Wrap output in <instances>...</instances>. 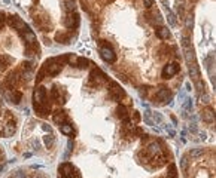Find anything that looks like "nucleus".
I'll return each mask as SVG.
<instances>
[{
	"label": "nucleus",
	"mask_w": 216,
	"mask_h": 178,
	"mask_svg": "<svg viewBox=\"0 0 216 178\" xmlns=\"http://www.w3.org/2000/svg\"><path fill=\"white\" fill-rule=\"evenodd\" d=\"M109 88H110V89H109V94H110V97H112L115 101H119V100H122V98L125 97L124 89L121 88L116 82H110V83H109Z\"/></svg>",
	"instance_id": "1"
},
{
	"label": "nucleus",
	"mask_w": 216,
	"mask_h": 178,
	"mask_svg": "<svg viewBox=\"0 0 216 178\" xmlns=\"http://www.w3.org/2000/svg\"><path fill=\"white\" fill-rule=\"evenodd\" d=\"M100 56H102L103 61H106V62H115L116 61V54H115L114 49H112L109 45H104L102 49H100Z\"/></svg>",
	"instance_id": "2"
},
{
	"label": "nucleus",
	"mask_w": 216,
	"mask_h": 178,
	"mask_svg": "<svg viewBox=\"0 0 216 178\" xmlns=\"http://www.w3.org/2000/svg\"><path fill=\"white\" fill-rule=\"evenodd\" d=\"M33 104H46V89L43 86H39V88L34 89Z\"/></svg>",
	"instance_id": "3"
},
{
	"label": "nucleus",
	"mask_w": 216,
	"mask_h": 178,
	"mask_svg": "<svg viewBox=\"0 0 216 178\" xmlns=\"http://www.w3.org/2000/svg\"><path fill=\"white\" fill-rule=\"evenodd\" d=\"M58 171H60V177H61V178H76L73 175V171H75L73 165H72V163H69V162L61 163Z\"/></svg>",
	"instance_id": "4"
},
{
	"label": "nucleus",
	"mask_w": 216,
	"mask_h": 178,
	"mask_svg": "<svg viewBox=\"0 0 216 178\" xmlns=\"http://www.w3.org/2000/svg\"><path fill=\"white\" fill-rule=\"evenodd\" d=\"M64 25L67 28H76L79 25V15L76 12H69L64 18Z\"/></svg>",
	"instance_id": "5"
},
{
	"label": "nucleus",
	"mask_w": 216,
	"mask_h": 178,
	"mask_svg": "<svg viewBox=\"0 0 216 178\" xmlns=\"http://www.w3.org/2000/svg\"><path fill=\"white\" fill-rule=\"evenodd\" d=\"M6 19H8V24H9L12 28H15V30H23L24 27H27L25 22L18 17V15H9Z\"/></svg>",
	"instance_id": "6"
},
{
	"label": "nucleus",
	"mask_w": 216,
	"mask_h": 178,
	"mask_svg": "<svg viewBox=\"0 0 216 178\" xmlns=\"http://www.w3.org/2000/svg\"><path fill=\"white\" fill-rule=\"evenodd\" d=\"M177 71H179V64H177V62L167 64V65L163 68V79H170V77H173V76H174Z\"/></svg>",
	"instance_id": "7"
},
{
	"label": "nucleus",
	"mask_w": 216,
	"mask_h": 178,
	"mask_svg": "<svg viewBox=\"0 0 216 178\" xmlns=\"http://www.w3.org/2000/svg\"><path fill=\"white\" fill-rule=\"evenodd\" d=\"M90 77H91L92 82H96V85L104 83V82L108 80V77L104 76V73H103L100 68H94V70L91 71V74H90Z\"/></svg>",
	"instance_id": "8"
},
{
	"label": "nucleus",
	"mask_w": 216,
	"mask_h": 178,
	"mask_svg": "<svg viewBox=\"0 0 216 178\" xmlns=\"http://www.w3.org/2000/svg\"><path fill=\"white\" fill-rule=\"evenodd\" d=\"M155 100L158 101V102H164V101H171V92H170V89H167V88H161L155 94Z\"/></svg>",
	"instance_id": "9"
},
{
	"label": "nucleus",
	"mask_w": 216,
	"mask_h": 178,
	"mask_svg": "<svg viewBox=\"0 0 216 178\" xmlns=\"http://www.w3.org/2000/svg\"><path fill=\"white\" fill-rule=\"evenodd\" d=\"M23 39L25 42V46H36L37 45V40H36V34L33 31H30L29 27H27V31L23 33Z\"/></svg>",
	"instance_id": "10"
},
{
	"label": "nucleus",
	"mask_w": 216,
	"mask_h": 178,
	"mask_svg": "<svg viewBox=\"0 0 216 178\" xmlns=\"http://www.w3.org/2000/svg\"><path fill=\"white\" fill-rule=\"evenodd\" d=\"M200 117H201L204 122L212 123L213 120H215V111H213V108H212V107H206L204 110H201Z\"/></svg>",
	"instance_id": "11"
},
{
	"label": "nucleus",
	"mask_w": 216,
	"mask_h": 178,
	"mask_svg": "<svg viewBox=\"0 0 216 178\" xmlns=\"http://www.w3.org/2000/svg\"><path fill=\"white\" fill-rule=\"evenodd\" d=\"M61 94H64V92H63L61 89L58 88V86H54V88H52V91H51V98L54 101H55V102H66V95H63L61 97Z\"/></svg>",
	"instance_id": "12"
},
{
	"label": "nucleus",
	"mask_w": 216,
	"mask_h": 178,
	"mask_svg": "<svg viewBox=\"0 0 216 178\" xmlns=\"http://www.w3.org/2000/svg\"><path fill=\"white\" fill-rule=\"evenodd\" d=\"M33 107H34V111H36L40 117L48 116V114H49V111H51L48 104H33Z\"/></svg>",
	"instance_id": "13"
},
{
	"label": "nucleus",
	"mask_w": 216,
	"mask_h": 178,
	"mask_svg": "<svg viewBox=\"0 0 216 178\" xmlns=\"http://www.w3.org/2000/svg\"><path fill=\"white\" fill-rule=\"evenodd\" d=\"M52 119H54V122L57 123V125H63V123H66V120H67V114L63 110H57V111H54Z\"/></svg>",
	"instance_id": "14"
},
{
	"label": "nucleus",
	"mask_w": 216,
	"mask_h": 178,
	"mask_svg": "<svg viewBox=\"0 0 216 178\" xmlns=\"http://www.w3.org/2000/svg\"><path fill=\"white\" fill-rule=\"evenodd\" d=\"M145 151H146L151 157H155V156H158L159 153H161V149H159L158 143H151V144L148 145V149H146Z\"/></svg>",
	"instance_id": "15"
},
{
	"label": "nucleus",
	"mask_w": 216,
	"mask_h": 178,
	"mask_svg": "<svg viewBox=\"0 0 216 178\" xmlns=\"http://www.w3.org/2000/svg\"><path fill=\"white\" fill-rule=\"evenodd\" d=\"M189 76L197 82V80H200V68L198 65L195 64V62H192V64H189Z\"/></svg>",
	"instance_id": "16"
},
{
	"label": "nucleus",
	"mask_w": 216,
	"mask_h": 178,
	"mask_svg": "<svg viewBox=\"0 0 216 178\" xmlns=\"http://www.w3.org/2000/svg\"><path fill=\"white\" fill-rule=\"evenodd\" d=\"M157 36H158L159 39H163V40H167V39H170V30L169 28H165V27H159L158 30H157Z\"/></svg>",
	"instance_id": "17"
},
{
	"label": "nucleus",
	"mask_w": 216,
	"mask_h": 178,
	"mask_svg": "<svg viewBox=\"0 0 216 178\" xmlns=\"http://www.w3.org/2000/svg\"><path fill=\"white\" fill-rule=\"evenodd\" d=\"M15 129H17V126H15V120H9V122H8V125H6L5 131H3L5 137H11L12 134L15 132Z\"/></svg>",
	"instance_id": "18"
},
{
	"label": "nucleus",
	"mask_w": 216,
	"mask_h": 178,
	"mask_svg": "<svg viewBox=\"0 0 216 178\" xmlns=\"http://www.w3.org/2000/svg\"><path fill=\"white\" fill-rule=\"evenodd\" d=\"M55 40L61 42L63 45H67L70 43V36H69V33H57L55 34Z\"/></svg>",
	"instance_id": "19"
},
{
	"label": "nucleus",
	"mask_w": 216,
	"mask_h": 178,
	"mask_svg": "<svg viewBox=\"0 0 216 178\" xmlns=\"http://www.w3.org/2000/svg\"><path fill=\"white\" fill-rule=\"evenodd\" d=\"M185 60H186L188 64H192V62H195V54H194L192 48L185 49Z\"/></svg>",
	"instance_id": "20"
},
{
	"label": "nucleus",
	"mask_w": 216,
	"mask_h": 178,
	"mask_svg": "<svg viewBox=\"0 0 216 178\" xmlns=\"http://www.w3.org/2000/svg\"><path fill=\"white\" fill-rule=\"evenodd\" d=\"M116 116L119 117L121 120H124V119H127L128 117V113H127V108H125L122 104H119L118 106V108H116Z\"/></svg>",
	"instance_id": "21"
},
{
	"label": "nucleus",
	"mask_w": 216,
	"mask_h": 178,
	"mask_svg": "<svg viewBox=\"0 0 216 178\" xmlns=\"http://www.w3.org/2000/svg\"><path fill=\"white\" fill-rule=\"evenodd\" d=\"M75 9H76V2L75 0H66L64 2V11L67 12H75Z\"/></svg>",
	"instance_id": "22"
},
{
	"label": "nucleus",
	"mask_w": 216,
	"mask_h": 178,
	"mask_svg": "<svg viewBox=\"0 0 216 178\" xmlns=\"http://www.w3.org/2000/svg\"><path fill=\"white\" fill-rule=\"evenodd\" d=\"M152 111H149V110H146L145 113H143V122L146 123V125H155V122H154V119H152Z\"/></svg>",
	"instance_id": "23"
},
{
	"label": "nucleus",
	"mask_w": 216,
	"mask_h": 178,
	"mask_svg": "<svg viewBox=\"0 0 216 178\" xmlns=\"http://www.w3.org/2000/svg\"><path fill=\"white\" fill-rule=\"evenodd\" d=\"M165 11H167V21H169V24H170L171 27H174V25H176V15H174L169 8H165Z\"/></svg>",
	"instance_id": "24"
},
{
	"label": "nucleus",
	"mask_w": 216,
	"mask_h": 178,
	"mask_svg": "<svg viewBox=\"0 0 216 178\" xmlns=\"http://www.w3.org/2000/svg\"><path fill=\"white\" fill-rule=\"evenodd\" d=\"M88 64H90V61L86 58H76V61H75V65L79 67V68H86Z\"/></svg>",
	"instance_id": "25"
},
{
	"label": "nucleus",
	"mask_w": 216,
	"mask_h": 178,
	"mask_svg": "<svg viewBox=\"0 0 216 178\" xmlns=\"http://www.w3.org/2000/svg\"><path fill=\"white\" fill-rule=\"evenodd\" d=\"M43 141H45V145H46V147H48V149H51L52 145H54V143H55V137H54L52 134H49V135H45Z\"/></svg>",
	"instance_id": "26"
},
{
	"label": "nucleus",
	"mask_w": 216,
	"mask_h": 178,
	"mask_svg": "<svg viewBox=\"0 0 216 178\" xmlns=\"http://www.w3.org/2000/svg\"><path fill=\"white\" fill-rule=\"evenodd\" d=\"M60 131H61L64 135H72V134H73V128H72V125H67V123H63L61 128H60Z\"/></svg>",
	"instance_id": "27"
},
{
	"label": "nucleus",
	"mask_w": 216,
	"mask_h": 178,
	"mask_svg": "<svg viewBox=\"0 0 216 178\" xmlns=\"http://www.w3.org/2000/svg\"><path fill=\"white\" fill-rule=\"evenodd\" d=\"M9 62H11V56H8V55H0V70H2L3 67L9 65Z\"/></svg>",
	"instance_id": "28"
},
{
	"label": "nucleus",
	"mask_w": 216,
	"mask_h": 178,
	"mask_svg": "<svg viewBox=\"0 0 216 178\" xmlns=\"http://www.w3.org/2000/svg\"><path fill=\"white\" fill-rule=\"evenodd\" d=\"M169 178H177V169L174 163H171L169 168Z\"/></svg>",
	"instance_id": "29"
},
{
	"label": "nucleus",
	"mask_w": 216,
	"mask_h": 178,
	"mask_svg": "<svg viewBox=\"0 0 216 178\" xmlns=\"http://www.w3.org/2000/svg\"><path fill=\"white\" fill-rule=\"evenodd\" d=\"M182 108H183V111L192 110V100H191V98H185V102H183Z\"/></svg>",
	"instance_id": "30"
},
{
	"label": "nucleus",
	"mask_w": 216,
	"mask_h": 178,
	"mask_svg": "<svg viewBox=\"0 0 216 178\" xmlns=\"http://www.w3.org/2000/svg\"><path fill=\"white\" fill-rule=\"evenodd\" d=\"M180 168H182L183 172L188 171V156H182V159H180Z\"/></svg>",
	"instance_id": "31"
},
{
	"label": "nucleus",
	"mask_w": 216,
	"mask_h": 178,
	"mask_svg": "<svg viewBox=\"0 0 216 178\" xmlns=\"http://www.w3.org/2000/svg\"><path fill=\"white\" fill-rule=\"evenodd\" d=\"M203 153H204L203 149H194V150L189 151V156H191V157H200Z\"/></svg>",
	"instance_id": "32"
},
{
	"label": "nucleus",
	"mask_w": 216,
	"mask_h": 178,
	"mask_svg": "<svg viewBox=\"0 0 216 178\" xmlns=\"http://www.w3.org/2000/svg\"><path fill=\"white\" fill-rule=\"evenodd\" d=\"M182 46H183V49H189L191 48V42H189L188 37H182Z\"/></svg>",
	"instance_id": "33"
},
{
	"label": "nucleus",
	"mask_w": 216,
	"mask_h": 178,
	"mask_svg": "<svg viewBox=\"0 0 216 178\" xmlns=\"http://www.w3.org/2000/svg\"><path fill=\"white\" fill-rule=\"evenodd\" d=\"M152 114H154V122H157V123H161V122H163V116H161V113L155 111V113H152Z\"/></svg>",
	"instance_id": "34"
},
{
	"label": "nucleus",
	"mask_w": 216,
	"mask_h": 178,
	"mask_svg": "<svg viewBox=\"0 0 216 178\" xmlns=\"http://www.w3.org/2000/svg\"><path fill=\"white\" fill-rule=\"evenodd\" d=\"M192 27H194V19H192V17H188L186 18V28H188V30H191Z\"/></svg>",
	"instance_id": "35"
},
{
	"label": "nucleus",
	"mask_w": 216,
	"mask_h": 178,
	"mask_svg": "<svg viewBox=\"0 0 216 178\" xmlns=\"http://www.w3.org/2000/svg\"><path fill=\"white\" fill-rule=\"evenodd\" d=\"M14 178H25V174L23 171H17V172L14 174Z\"/></svg>",
	"instance_id": "36"
},
{
	"label": "nucleus",
	"mask_w": 216,
	"mask_h": 178,
	"mask_svg": "<svg viewBox=\"0 0 216 178\" xmlns=\"http://www.w3.org/2000/svg\"><path fill=\"white\" fill-rule=\"evenodd\" d=\"M177 15H179L180 18L183 17V8L180 5H177Z\"/></svg>",
	"instance_id": "37"
},
{
	"label": "nucleus",
	"mask_w": 216,
	"mask_h": 178,
	"mask_svg": "<svg viewBox=\"0 0 216 178\" xmlns=\"http://www.w3.org/2000/svg\"><path fill=\"white\" fill-rule=\"evenodd\" d=\"M189 131L192 134H195L197 132V125H195V123H191V125H189Z\"/></svg>",
	"instance_id": "38"
},
{
	"label": "nucleus",
	"mask_w": 216,
	"mask_h": 178,
	"mask_svg": "<svg viewBox=\"0 0 216 178\" xmlns=\"http://www.w3.org/2000/svg\"><path fill=\"white\" fill-rule=\"evenodd\" d=\"M143 2H145V6H146V8H151V6L154 5V0H143Z\"/></svg>",
	"instance_id": "39"
},
{
	"label": "nucleus",
	"mask_w": 216,
	"mask_h": 178,
	"mask_svg": "<svg viewBox=\"0 0 216 178\" xmlns=\"http://www.w3.org/2000/svg\"><path fill=\"white\" fill-rule=\"evenodd\" d=\"M5 13H3V12H0V27H2V24H3V22H5Z\"/></svg>",
	"instance_id": "40"
},
{
	"label": "nucleus",
	"mask_w": 216,
	"mask_h": 178,
	"mask_svg": "<svg viewBox=\"0 0 216 178\" xmlns=\"http://www.w3.org/2000/svg\"><path fill=\"white\" fill-rule=\"evenodd\" d=\"M69 149H67V150H69V153H70V151H72V149H73V141H72V139H70V141H69Z\"/></svg>",
	"instance_id": "41"
},
{
	"label": "nucleus",
	"mask_w": 216,
	"mask_h": 178,
	"mask_svg": "<svg viewBox=\"0 0 216 178\" xmlns=\"http://www.w3.org/2000/svg\"><path fill=\"white\" fill-rule=\"evenodd\" d=\"M134 120H136V122H139V120H140V114H139L137 111H134Z\"/></svg>",
	"instance_id": "42"
},
{
	"label": "nucleus",
	"mask_w": 216,
	"mask_h": 178,
	"mask_svg": "<svg viewBox=\"0 0 216 178\" xmlns=\"http://www.w3.org/2000/svg\"><path fill=\"white\" fill-rule=\"evenodd\" d=\"M139 94H140V97H145V95H146V91H145V89H139Z\"/></svg>",
	"instance_id": "43"
},
{
	"label": "nucleus",
	"mask_w": 216,
	"mask_h": 178,
	"mask_svg": "<svg viewBox=\"0 0 216 178\" xmlns=\"http://www.w3.org/2000/svg\"><path fill=\"white\" fill-rule=\"evenodd\" d=\"M183 98H185V92L180 91V92H179V100H183Z\"/></svg>",
	"instance_id": "44"
},
{
	"label": "nucleus",
	"mask_w": 216,
	"mask_h": 178,
	"mask_svg": "<svg viewBox=\"0 0 216 178\" xmlns=\"http://www.w3.org/2000/svg\"><path fill=\"white\" fill-rule=\"evenodd\" d=\"M185 88H186V91H191V83L186 82V83H185Z\"/></svg>",
	"instance_id": "45"
},
{
	"label": "nucleus",
	"mask_w": 216,
	"mask_h": 178,
	"mask_svg": "<svg viewBox=\"0 0 216 178\" xmlns=\"http://www.w3.org/2000/svg\"><path fill=\"white\" fill-rule=\"evenodd\" d=\"M200 138L204 139V138H206V132H200Z\"/></svg>",
	"instance_id": "46"
},
{
	"label": "nucleus",
	"mask_w": 216,
	"mask_h": 178,
	"mask_svg": "<svg viewBox=\"0 0 216 178\" xmlns=\"http://www.w3.org/2000/svg\"><path fill=\"white\" fill-rule=\"evenodd\" d=\"M171 120H173V123H177V119L174 116H171Z\"/></svg>",
	"instance_id": "47"
},
{
	"label": "nucleus",
	"mask_w": 216,
	"mask_h": 178,
	"mask_svg": "<svg viewBox=\"0 0 216 178\" xmlns=\"http://www.w3.org/2000/svg\"><path fill=\"white\" fill-rule=\"evenodd\" d=\"M5 2H6V3H9V2H11V0H5Z\"/></svg>",
	"instance_id": "48"
},
{
	"label": "nucleus",
	"mask_w": 216,
	"mask_h": 178,
	"mask_svg": "<svg viewBox=\"0 0 216 178\" xmlns=\"http://www.w3.org/2000/svg\"><path fill=\"white\" fill-rule=\"evenodd\" d=\"M0 104H2V102H0Z\"/></svg>",
	"instance_id": "49"
}]
</instances>
